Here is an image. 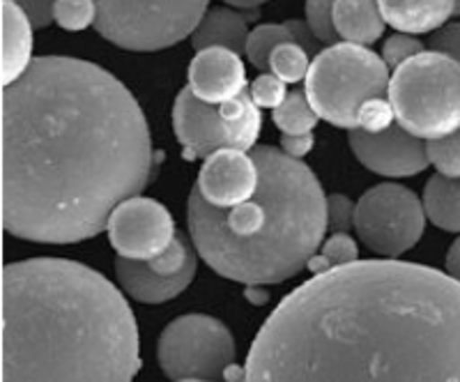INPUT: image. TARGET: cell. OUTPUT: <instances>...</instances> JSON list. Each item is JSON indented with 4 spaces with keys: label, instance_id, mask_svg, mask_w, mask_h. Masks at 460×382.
I'll return each instance as SVG.
<instances>
[{
    "label": "cell",
    "instance_id": "obj_7",
    "mask_svg": "<svg viewBox=\"0 0 460 382\" xmlns=\"http://www.w3.org/2000/svg\"><path fill=\"white\" fill-rule=\"evenodd\" d=\"M97 32L106 42L134 53H155L191 37L209 0H94Z\"/></svg>",
    "mask_w": 460,
    "mask_h": 382
},
{
    "label": "cell",
    "instance_id": "obj_31",
    "mask_svg": "<svg viewBox=\"0 0 460 382\" xmlns=\"http://www.w3.org/2000/svg\"><path fill=\"white\" fill-rule=\"evenodd\" d=\"M288 84H283L279 76H274L272 72H262L258 74L256 79H253L252 88H249V94H252V100L256 102L261 109H279V106L286 102L288 97Z\"/></svg>",
    "mask_w": 460,
    "mask_h": 382
},
{
    "label": "cell",
    "instance_id": "obj_24",
    "mask_svg": "<svg viewBox=\"0 0 460 382\" xmlns=\"http://www.w3.org/2000/svg\"><path fill=\"white\" fill-rule=\"evenodd\" d=\"M311 69V56L304 47L295 42L281 44L270 56V72L283 81V84H299L306 81Z\"/></svg>",
    "mask_w": 460,
    "mask_h": 382
},
{
    "label": "cell",
    "instance_id": "obj_6",
    "mask_svg": "<svg viewBox=\"0 0 460 382\" xmlns=\"http://www.w3.org/2000/svg\"><path fill=\"white\" fill-rule=\"evenodd\" d=\"M387 94L398 125L421 141L460 129V65L445 53L426 49L394 69Z\"/></svg>",
    "mask_w": 460,
    "mask_h": 382
},
{
    "label": "cell",
    "instance_id": "obj_41",
    "mask_svg": "<svg viewBox=\"0 0 460 382\" xmlns=\"http://www.w3.org/2000/svg\"><path fill=\"white\" fill-rule=\"evenodd\" d=\"M180 382H212V380H180Z\"/></svg>",
    "mask_w": 460,
    "mask_h": 382
},
{
    "label": "cell",
    "instance_id": "obj_36",
    "mask_svg": "<svg viewBox=\"0 0 460 382\" xmlns=\"http://www.w3.org/2000/svg\"><path fill=\"white\" fill-rule=\"evenodd\" d=\"M447 274L460 283V237L451 244L449 253H447Z\"/></svg>",
    "mask_w": 460,
    "mask_h": 382
},
{
    "label": "cell",
    "instance_id": "obj_2",
    "mask_svg": "<svg viewBox=\"0 0 460 382\" xmlns=\"http://www.w3.org/2000/svg\"><path fill=\"white\" fill-rule=\"evenodd\" d=\"M242 382H460V283L398 258L318 274L258 330Z\"/></svg>",
    "mask_w": 460,
    "mask_h": 382
},
{
    "label": "cell",
    "instance_id": "obj_34",
    "mask_svg": "<svg viewBox=\"0 0 460 382\" xmlns=\"http://www.w3.org/2000/svg\"><path fill=\"white\" fill-rule=\"evenodd\" d=\"M14 3L26 12L32 28L37 31H44L53 23V10H56L58 0H14Z\"/></svg>",
    "mask_w": 460,
    "mask_h": 382
},
{
    "label": "cell",
    "instance_id": "obj_29",
    "mask_svg": "<svg viewBox=\"0 0 460 382\" xmlns=\"http://www.w3.org/2000/svg\"><path fill=\"white\" fill-rule=\"evenodd\" d=\"M426 51V44L419 42L414 35H405V32H396V35L387 37V42L382 44V60L387 63L389 69H398L402 63H408L410 58Z\"/></svg>",
    "mask_w": 460,
    "mask_h": 382
},
{
    "label": "cell",
    "instance_id": "obj_4",
    "mask_svg": "<svg viewBox=\"0 0 460 382\" xmlns=\"http://www.w3.org/2000/svg\"><path fill=\"white\" fill-rule=\"evenodd\" d=\"M256 196L230 209L189 194V237L217 274L244 286H272L299 274L327 233V196L302 159L274 146L253 147Z\"/></svg>",
    "mask_w": 460,
    "mask_h": 382
},
{
    "label": "cell",
    "instance_id": "obj_3",
    "mask_svg": "<svg viewBox=\"0 0 460 382\" xmlns=\"http://www.w3.org/2000/svg\"><path fill=\"white\" fill-rule=\"evenodd\" d=\"M141 341L125 295L93 267L28 258L3 270V382H134Z\"/></svg>",
    "mask_w": 460,
    "mask_h": 382
},
{
    "label": "cell",
    "instance_id": "obj_20",
    "mask_svg": "<svg viewBox=\"0 0 460 382\" xmlns=\"http://www.w3.org/2000/svg\"><path fill=\"white\" fill-rule=\"evenodd\" d=\"M332 22H334L339 40L359 44V47L377 42L387 26L380 14L377 0H336Z\"/></svg>",
    "mask_w": 460,
    "mask_h": 382
},
{
    "label": "cell",
    "instance_id": "obj_12",
    "mask_svg": "<svg viewBox=\"0 0 460 382\" xmlns=\"http://www.w3.org/2000/svg\"><path fill=\"white\" fill-rule=\"evenodd\" d=\"M258 187H261V173L256 159L253 155H246L235 147H221L203 159L196 180L199 194L209 205L221 209L252 200Z\"/></svg>",
    "mask_w": 460,
    "mask_h": 382
},
{
    "label": "cell",
    "instance_id": "obj_18",
    "mask_svg": "<svg viewBox=\"0 0 460 382\" xmlns=\"http://www.w3.org/2000/svg\"><path fill=\"white\" fill-rule=\"evenodd\" d=\"M288 42H295L299 47H304L306 51L315 53L318 49V40L311 32L309 23L299 22V19H290V22L283 23H262L256 26L249 35V42H246V60L258 69V72H270V56L277 47Z\"/></svg>",
    "mask_w": 460,
    "mask_h": 382
},
{
    "label": "cell",
    "instance_id": "obj_1",
    "mask_svg": "<svg viewBox=\"0 0 460 382\" xmlns=\"http://www.w3.org/2000/svg\"><path fill=\"white\" fill-rule=\"evenodd\" d=\"M157 162L141 104L100 65L42 56L3 88V226L19 240L97 237Z\"/></svg>",
    "mask_w": 460,
    "mask_h": 382
},
{
    "label": "cell",
    "instance_id": "obj_8",
    "mask_svg": "<svg viewBox=\"0 0 460 382\" xmlns=\"http://www.w3.org/2000/svg\"><path fill=\"white\" fill-rule=\"evenodd\" d=\"M157 360L168 380H221L235 361V339L221 320L187 314L162 332Z\"/></svg>",
    "mask_w": 460,
    "mask_h": 382
},
{
    "label": "cell",
    "instance_id": "obj_19",
    "mask_svg": "<svg viewBox=\"0 0 460 382\" xmlns=\"http://www.w3.org/2000/svg\"><path fill=\"white\" fill-rule=\"evenodd\" d=\"M249 22L240 12L230 10V7H215L203 16V22L191 35V47L194 51H203V49H230V51L246 53V42H249Z\"/></svg>",
    "mask_w": 460,
    "mask_h": 382
},
{
    "label": "cell",
    "instance_id": "obj_15",
    "mask_svg": "<svg viewBox=\"0 0 460 382\" xmlns=\"http://www.w3.org/2000/svg\"><path fill=\"white\" fill-rule=\"evenodd\" d=\"M115 277L129 298L143 304H164L178 298L180 293L189 289V283L196 277V262L187 265L182 272L172 277H162L150 270V265L143 261H129V258L118 256L115 261Z\"/></svg>",
    "mask_w": 460,
    "mask_h": 382
},
{
    "label": "cell",
    "instance_id": "obj_21",
    "mask_svg": "<svg viewBox=\"0 0 460 382\" xmlns=\"http://www.w3.org/2000/svg\"><path fill=\"white\" fill-rule=\"evenodd\" d=\"M221 125L226 134V147L249 152L256 147L258 137L262 129L261 106L252 100L249 90L242 93L235 100L226 102L219 106Z\"/></svg>",
    "mask_w": 460,
    "mask_h": 382
},
{
    "label": "cell",
    "instance_id": "obj_10",
    "mask_svg": "<svg viewBox=\"0 0 460 382\" xmlns=\"http://www.w3.org/2000/svg\"><path fill=\"white\" fill-rule=\"evenodd\" d=\"M106 231L118 256L143 262L162 256L178 237L166 205L146 196H134L118 205Z\"/></svg>",
    "mask_w": 460,
    "mask_h": 382
},
{
    "label": "cell",
    "instance_id": "obj_37",
    "mask_svg": "<svg viewBox=\"0 0 460 382\" xmlns=\"http://www.w3.org/2000/svg\"><path fill=\"white\" fill-rule=\"evenodd\" d=\"M244 298L252 304H256V306H262V304H267V299H270V293L265 290V286H246Z\"/></svg>",
    "mask_w": 460,
    "mask_h": 382
},
{
    "label": "cell",
    "instance_id": "obj_32",
    "mask_svg": "<svg viewBox=\"0 0 460 382\" xmlns=\"http://www.w3.org/2000/svg\"><path fill=\"white\" fill-rule=\"evenodd\" d=\"M357 203H352L345 194L327 196V228L334 233H348L355 228Z\"/></svg>",
    "mask_w": 460,
    "mask_h": 382
},
{
    "label": "cell",
    "instance_id": "obj_39",
    "mask_svg": "<svg viewBox=\"0 0 460 382\" xmlns=\"http://www.w3.org/2000/svg\"><path fill=\"white\" fill-rule=\"evenodd\" d=\"M224 380H228V382H242V380H244V369L235 367V361H233V364H230V367L226 369Z\"/></svg>",
    "mask_w": 460,
    "mask_h": 382
},
{
    "label": "cell",
    "instance_id": "obj_14",
    "mask_svg": "<svg viewBox=\"0 0 460 382\" xmlns=\"http://www.w3.org/2000/svg\"><path fill=\"white\" fill-rule=\"evenodd\" d=\"M172 129L182 146V157L189 162L208 159L212 152L226 147L219 106L200 102L189 85L180 90L172 104Z\"/></svg>",
    "mask_w": 460,
    "mask_h": 382
},
{
    "label": "cell",
    "instance_id": "obj_38",
    "mask_svg": "<svg viewBox=\"0 0 460 382\" xmlns=\"http://www.w3.org/2000/svg\"><path fill=\"white\" fill-rule=\"evenodd\" d=\"M221 3H226L228 7H240V10H258L267 0H221Z\"/></svg>",
    "mask_w": 460,
    "mask_h": 382
},
{
    "label": "cell",
    "instance_id": "obj_26",
    "mask_svg": "<svg viewBox=\"0 0 460 382\" xmlns=\"http://www.w3.org/2000/svg\"><path fill=\"white\" fill-rule=\"evenodd\" d=\"M426 150H429L430 164L438 168L439 175L460 180V129L445 138L426 141Z\"/></svg>",
    "mask_w": 460,
    "mask_h": 382
},
{
    "label": "cell",
    "instance_id": "obj_16",
    "mask_svg": "<svg viewBox=\"0 0 460 382\" xmlns=\"http://www.w3.org/2000/svg\"><path fill=\"white\" fill-rule=\"evenodd\" d=\"M387 26L405 35H430L449 23L456 0H377Z\"/></svg>",
    "mask_w": 460,
    "mask_h": 382
},
{
    "label": "cell",
    "instance_id": "obj_25",
    "mask_svg": "<svg viewBox=\"0 0 460 382\" xmlns=\"http://www.w3.org/2000/svg\"><path fill=\"white\" fill-rule=\"evenodd\" d=\"M53 22L67 32L88 31L97 23V3L94 0H58Z\"/></svg>",
    "mask_w": 460,
    "mask_h": 382
},
{
    "label": "cell",
    "instance_id": "obj_11",
    "mask_svg": "<svg viewBox=\"0 0 460 382\" xmlns=\"http://www.w3.org/2000/svg\"><path fill=\"white\" fill-rule=\"evenodd\" d=\"M348 143L361 166L385 178H412L430 164L426 141L412 137L398 122L380 134L352 129Z\"/></svg>",
    "mask_w": 460,
    "mask_h": 382
},
{
    "label": "cell",
    "instance_id": "obj_22",
    "mask_svg": "<svg viewBox=\"0 0 460 382\" xmlns=\"http://www.w3.org/2000/svg\"><path fill=\"white\" fill-rule=\"evenodd\" d=\"M426 217L447 233H460V180L433 175L424 189Z\"/></svg>",
    "mask_w": 460,
    "mask_h": 382
},
{
    "label": "cell",
    "instance_id": "obj_33",
    "mask_svg": "<svg viewBox=\"0 0 460 382\" xmlns=\"http://www.w3.org/2000/svg\"><path fill=\"white\" fill-rule=\"evenodd\" d=\"M429 49L430 51H439L454 58L460 65V22L447 23L439 31L430 32L429 37Z\"/></svg>",
    "mask_w": 460,
    "mask_h": 382
},
{
    "label": "cell",
    "instance_id": "obj_40",
    "mask_svg": "<svg viewBox=\"0 0 460 382\" xmlns=\"http://www.w3.org/2000/svg\"><path fill=\"white\" fill-rule=\"evenodd\" d=\"M454 16H460V0H456V12Z\"/></svg>",
    "mask_w": 460,
    "mask_h": 382
},
{
    "label": "cell",
    "instance_id": "obj_13",
    "mask_svg": "<svg viewBox=\"0 0 460 382\" xmlns=\"http://www.w3.org/2000/svg\"><path fill=\"white\" fill-rule=\"evenodd\" d=\"M189 88L200 102L221 106L246 93V67L230 49H203L189 63Z\"/></svg>",
    "mask_w": 460,
    "mask_h": 382
},
{
    "label": "cell",
    "instance_id": "obj_17",
    "mask_svg": "<svg viewBox=\"0 0 460 382\" xmlns=\"http://www.w3.org/2000/svg\"><path fill=\"white\" fill-rule=\"evenodd\" d=\"M32 65V23L14 0H3V88Z\"/></svg>",
    "mask_w": 460,
    "mask_h": 382
},
{
    "label": "cell",
    "instance_id": "obj_28",
    "mask_svg": "<svg viewBox=\"0 0 460 382\" xmlns=\"http://www.w3.org/2000/svg\"><path fill=\"white\" fill-rule=\"evenodd\" d=\"M357 120H359L361 131L380 134V131H387L389 127L396 125V113H394L392 102L385 100V97H376V100H368L361 104Z\"/></svg>",
    "mask_w": 460,
    "mask_h": 382
},
{
    "label": "cell",
    "instance_id": "obj_9",
    "mask_svg": "<svg viewBox=\"0 0 460 382\" xmlns=\"http://www.w3.org/2000/svg\"><path fill=\"white\" fill-rule=\"evenodd\" d=\"M355 231L373 253L396 261L424 235V200L396 182L376 184L357 200Z\"/></svg>",
    "mask_w": 460,
    "mask_h": 382
},
{
    "label": "cell",
    "instance_id": "obj_35",
    "mask_svg": "<svg viewBox=\"0 0 460 382\" xmlns=\"http://www.w3.org/2000/svg\"><path fill=\"white\" fill-rule=\"evenodd\" d=\"M314 131H309V134H283L281 137V150L293 159H304L314 150Z\"/></svg>",
    "mask_w": 460,
    "mask_h": 382
},
{
    "label": "cell",
    "instance_id": "obj_23",
    "mask_svg": "<svg viewBox=\"0 0 460 382\" xmlns=\"http://www.w3.org/2000/svg\"><path fill=\"white\" fill-rule=\"evenodd\" d=\"M318 113L306 100L304 90L288 93L286 102L272 111V122L281 129V134H309L318 125Z\"/></svg>",
    "mask_w": 460,
    "mask_h": 382
},
{
    "label": "cell",
    "instance_id": "obj_27",
    "mask_svg": "<svg viewBox=\"0 0 460 382\" xmlns=\"http://www.w3.org/2000/svg\"><path fill=\"white\" fill-rule=\"evenodd\" d=\"M334 5H336V0H306V5H304V12H306V23H309L315 40L323 44H330V47L339 42L334 22H332Z\"/></svg>",
    "mask_w": 460,
    "mask_h": 382
},
{
    "label": "cell",
    "instance_id": "obj_5",
    "mask_svg": "<svg viewBox=\"0 0 460 382\" xmlns=\"http://www.w3.org/2000/svg\"><path fill=\"white\" fill-rule=\"evenodd\" d=\"M389 67L368 47L336 42L315 53L304 81L306 100L320 120L339 129H359V109L364 102L389 93Z\"/></svg>",
    "mask_w": 460,
    "mask_h": 382
},
{
    "label": "cell",
    "instance_id": "obj_30",
    "mask_svg": "<svg viewBox=\"0 0 460 382\" xmlns=\"http://www.w3.org/2000/svg\"><path fill=\"white\" fill-rule=\"evenodd\" d=\"M318 253L327 261L332 270L352 265V262L359 261V246H357V242L348 233H332V237L323 242Z\"/></svg>",
    "mask_w": 460,
    "mask_h": 382
}]
</instances>
